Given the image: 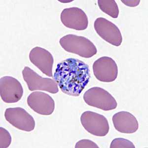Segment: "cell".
<instances>
[{
  "instance_id": "obj_1",
  "label": "cell",
  "mask_w": 148,
  "mask_h": 148,
  "mask_svg": "<svg viewBox=\"0 0 148 148\" xmlns=\"http://www.w3.org/2000/svg\"><path fill=\"white\" fill-rule=\"evenodd\" d=\"M90 78L88 65L75 58H68L57 64L53 76L63 92L76 97L87 86Z\"/></svg>"
},
{
  "instance_id": "obj_2",
  "label": "cell",
  "mask_w": 148,
  "mask_h": 148,
  "mask_svg": "<svg viewBox=\"0 0 148 148\" xmlns=\"http://www.w3.org/2000/svg\"><path fill=\"white\" fill-rule=\"evenodd\" d=\"M59 44L65 51L89 58L97 52L96 47L86 37L69 34L61 38Z\"/></svg>"
},
{
  "instance_id": "obj_3",
  "label": "cell",
  "mask_w": 148,
  "mask_h": 148,
  "mask_svg": "<svg viewBox=\"0 0 148 148\" xmlns=\"http://www.w3.org/2000/svg\"><path fill=\"white\" fill-rule=\"evenodd\" d=\"M84 100L89 106L108 111L115 109L118 104L108 91L99 87H94L88 90L84 95Z\"/></svg>"
},
{
  "instance_id": "obj_4",
  "label": "cell",
  "mask_w": 148,
  "mask_h": 148,
  "mask_svg": "<svg viewBox=\"0 0 148 148\" xmlns=\"http://www.w3.org/2000/svg\"><path fill=\"white\" fill-rule=\"evenodd\" d=\"M24 80L29 90H42L55 94L59 91L58 84L54 79L42 77L28 67L22 70Z\"/></svg>"
},
{
  "instance_id": "obj_5",
  "label": "cell",
  "mask_w": 148,
  "mask_h": 148,
  "mask_svg": "<svg viewBox=\"0 0 148 148\" xmlns=\"http://www.w3.org/2000/svg\"><path fill=\"white\" fill-rule=\"evenodd\" d=\"M81 121L86 131L96 136H105L109 131L107 119L104 116L95 112H84L81 115Z\"/></svg>"
},
{
  "instance_id": "obj_6",
  "label": "cell",
  "mask_w": 148,
  "mask_h": 148,
  "mask_svg": "<svg viewBox=\"0 0 148 148\" xmlns=\"http://www.w3.org/2000/svg\"><path fill=\"white\" fill-rule=\"evenodd\" d=\"M5 118L12 126L22 131L30 132L35 127L34 118L20 107L8 108L5 112Z\"/></svg>"
},
{
  "instance_id": "obj_7",
  "label": "cell",
  "mask_w": 148,
  "mask_h": 148,
  "mask_svg": "<svg viewBox=\"0 0 148 148\" xmlns=\"http://www.w3.org/2000/svg\"><path fill=\"white\" fill-rule=\"evenodd\" d=\"M92 69L95 77L102 82H112L118 77V66L111 57H100L94 62Z\"/></svg>"
},
{
  "instance_id": "obj_8",
  "label": "cell",
  "mask_w": 148,
  "mask_h": 148,
  "mask_svg": "<svg viewBox=\"0 0 148 148\" xmlns=\"http://www.w3.org/2000/svg\"><path fill=\"white\" fill-rule=\"evenodd\" d=\"M96 33L102 39L116 47H119L123 42L121 32L114 24L109 20L99 17L94 23Z\"/></svg>"
},
{
  "instance_id": "obj_9",
  "label": "cell",
  "mask_w": 148,
  "mask_h": 148,
  "mask_svg": "<svg viewBox=\"0 0 148 148\" xmlns=\"http://www.w3.org/2000/svg\"><path fill=\"white\" fill-rule=\"evenodd\" d=\"M0 94L3 102L14 103L21 99L23 89L17 79L10 76H5L0 79Z\"/></svg>"
},
{
  "instance_id": "obj_10",
  "label": "cell",
  "mask_w": 148,
  "mask_h": 148,
  "mask_svg": "<svg viewBox=\"0 0 148 148\" xmlns=\"http://www.w3.org/2000/svg\"><path fill=\"white\" fill-rule=\"evenodd\" d=\"M60 19L63 24L69 28L83 31L88 27L87 15L84 10L77 7L64 9L61 13Z\"/></svg>"
},
{
  "instance_id": "obj_11",
  "label": "cell",
  "mask_w": 148,
  "mask_h": 148,
  "mask_svg": "<svg viewBox=\"0 0 148 148\" xmlns=\"http://www.w3.org/2000/svg\"><path fill=\"white\" fill-rule=\"evenodd\" d=\"M27 104L36 113L45 116L52 114L55 109V102L49 94L41 91L31 93L27 98Z\"/></svg>"
},
{
  "instance_id": "obj_12",
  "label": "cell",
  "mask_w": 148,
  "mask_h": 148,
  "mask_svg": "<svg viewBox=\"0 0 148 148\" xmlns=\"http://www.w3.org/2000/svg\"><path fill=\"white\" fill-rule=\"evenodd\" d=\"M29 59L34 64L47 76L52 77V67L54 59L51 52L46 49L37 47L30 51Z\"/></svg>"
},
{
  "instance_id": "obj_13",
  "label": "cell",
  "mask_w": 148,
  "mask_h": 148,
  "mask_svg": "<svg viewBox=\"0 0 148 148\" xmlns=\"http://www.w3.org/2000/svg\"><path fill=\"white\" fill-rule=\"evenodd\" d=\"M112 121L115 129L121 133H135L139 128L136 118L126 111H121L115 114L112 118Z\"/></svg>"
},
{
  "instance_id": "obj_14",
  "label": "cell",
  "mask_w": 148,
  "mask_h": 148,
  "mask_svg": "<svg viewBox=\"0 0 148 148\" xmlns=\"http://www.w3.org/2000/svg\"><path fill=\"white\" fill-rule=\"evenodd\" d=\"M98 5L103 12L114 18H118L119 9L114 0H98Z\"/></svg>"
},
{
  "instance_id": "obj_15",
  "label": "cell",
  "mask_w": 148,
  "mask_h": 148,
  "mask_svg": "<svg viewBox=\"0 0 148 148\" xmlns=\"http://www.w3.org/2000/svg\"><path fill=\"white\" fill-rule=\"evenodd\" d=\"M111 148H135L134 145L132 142L123 138H116L113 140L111 145Z\"/></svg>"
},
{
  "instance_id": "obj_16",
  "label": "cell",
  "mask_w": 148,
  "mask_h": 148,
  "mask_svg": "<svg viewBox=\"0 0 148 148\" xmlns=\"http://www.w3.org/2000/svg\"><path fill=\"white\" fill-rule=\"evenodd\" d=\"M12 142V137L9 131L3 127H0V148H8Z\"/></svg>"
},
{
  "instance_id": "obj_17",
  "label": "cell",
  "mask_w": 148,
  "mask_h": 148,
  "mask_svg": "<svg viewBox=\"0 0 148 148\" xmlns=\"http://www.w3.org/2000/svg\"><path fill=\"white\" fill-rule=\"evenodd\" d=\"M76 148H98L99 147L90 140L83 139L81 140L76 143L75 145Z\"/></svg>"
},
{
  "instance_id": "obj_18",
  "label": "cell",
  "mask_w": 148,
  "mask_h": 148,
  "mask_svg": "<svg viewBox=\"0 0 148 148\" xmlns=\"http://www.w3.org/2000/svg\"><path fill=\"white\" fill-rule=\"evenodd\" d=\"M121 2L128 7H136L139 4L140 1H121Z\"/></svg>"
}]
</instances>
